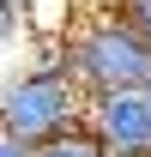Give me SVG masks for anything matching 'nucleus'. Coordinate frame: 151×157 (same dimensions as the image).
Returning <instances> with one entry per match:
<instances>
[{
	"mask_svg": "<svg viewBox=\"0 0 151 157\" xmlns=\"http://www.w3.org/2000/svg\"><path fill=\"white\" fill-rule=\"evenodd\" d=\"M145 91H151V85H145Z\"/></svg>",
	"mask_w": 151,
	"mask_h": 157,
	"instance_id": "obj_8",
	"label": "nucleus"
},
{
	"mask_svg": "<svg viewBox=\"0 0 151 157\" xmlns=\"http://www.w3.org/2000/svg\"><path fill=\"white\" fill-rule=\"evenodd\" d=\"M18 42H37L30 6H24V0H0V60H6V48H18Z\"/></svg>",
	"mask_w": 151,
	"mask_h": 157,
	"instance_id": "obj_5",
	"label": "nucleus"
},
{
	"mask_svg": "<svg viewBox=\"0 0 151 157\" xmlns=\"http://www.w3.org/2000/svg\"><path fill=\"white\" fill-rule=\"evenodd\" d=\"M85 127L109 145V157H151V91H97Z\"/></svg>",
	"mask_w": 151,
	"mask_h": 157,
	"instance_id": "obj_3",
	"label": "nucleus"
},
{
	"mask_svg": "<svg viewBox=\"0 0 151 157\" xmlns=\"http://www.w3.org/2000/svg\"><path fill=\"white\" fill-rule=\"evenodd\" d=\"M121 12H127V18H133V24L151 36V0H121Z\"/></svg>",
	"mask_w": 151,
	"mask_h": 157,
	"instance_id": "obj_6",
	"label": "nucleus"
},
{
	"mask_svg": "<svg viewBox=\"0 0 151 157\" xmlns=\"http://www.w3.org/2000/svg\"><path fill=\"white\" fill-rule=\"evenodd\" d=\"M85 85L67 73V55L60 42L37 36V55L24 60L12 78H0V127L24 145H42V139L67 133V127H85Z\"/></svg>",
	"mask_w": 151,
	"mask_h": 157,
	"instance_id": "obj_1",
	"label": "nucleus"
},
{
	"mask_svg": "<svg viewBox=\"0 0 151 157\" xmlns=\"http://www.w3.org/2000/svg\"><path fill=\"white\" fill-rule=\"evenodd\" d=\"M0 157H37V145H24V139H12L6 127H0Z\"/></svg>",
	"mask_w": 151,
	"mask_h": 157,
	"instance_id": "obj_7",
	"label": "nucleus"
},
{
	"mask_svg": "<svg viewBox=\"0 0 151 157\" xmlns=\"http://www.w3.org/2000/svg\"><path fill=\"white\" fill-rule=\"evenodd\" d=\"M37 157H109V145H103L91 127H67V133L42 139V145H37Z\"/></svg>",
	"mask_w": 151,
	"mask_h": 157,
	"instance_id": "obj_4",
	"label": "nucleus"
},
{
	"mask_svg": "<svg viewBox=\"0 0 151 157\" xmlns=\"http://www.w3.org/2000/svg\"><path fill=\"white\" fill-rule=\"evenodd\" d=\"M60 55H67V73L85 85V97H97V91H145L151 85V36L121 6L79 12L73 30L60 36Z\"/></svg>",
	"mask_w": 151,
	"mask_h": 157,
	"instance_id": "obj_2",
	"label": "nucleus"
}]
</instances>
